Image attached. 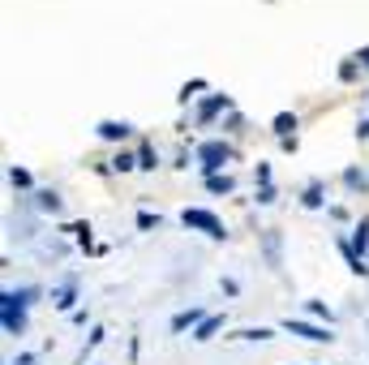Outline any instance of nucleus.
<instances>
[{
    "mask_svg": "<svg viewBox=\"0 0 369 365\" xmlns=\"http://www.w3.org/2000/svg\"><path fill=\"white\" fill-rule=\"evenodd\" d=\"M343 185H348V189H365V172L348 168V172H343Z\"/></svg>",
    "mask_w": 369,
    "mask_h": 365,
    "instance_id": "4be33fe9",
    "label": "nucleus"
},
{
    "mask_svg": "<svg viewBox=\"0 0 369 365\" xmlns=\"http://www.w3.org/2000/svg\"><path fill=\"white\" fill-rule=\"evenodd\" d=\"M159 224V215H151V211H138V228H155Z\"/></svg>",
    "mask_w": 369,
    "mask_h": 365,
    "instance_id": "bb28decb",
    "label": "nucleus"
},
{
    "mask_svg": "<svg viewBox=\"0 0 369 365\" xmlns=\"http://www.w3.org/2000/svg\"><path fill=\"white\" fill-rule=\"evenodd\" d=\"M270 133H275L279 142H284V138H297V116H292V112H279L275 120H270Z\"/></svg>",
    "mask_w": 369,
    "mask_h": 365,
    "instance_id": "6e6552de",
    "label": "nucleus"
},
{
    "mask_svg": "<svg viewBox=\"0 0 369 365\" xmlns=\"http://www.w3.org/2000/svg\"><path fill=\"white\" fill-rule=\"evenodd\" d=\"M352 250H356L361 258L369 254V215L361 219V224H356V232H352Z\"/></svg>",
    "mask_w": 369,
    "mask_h": 365,
    "instance_id": "4468645a",
    "label": "nucleus"
},
{
    "mask_svg": "<svg viewBox=\"0 0 369 365\" xmlns=\"http://www.w3.org/2000/svg\"><path fill=\"white\" fill-rule=\"evenodd\" d=\"M202 318H206V309H202V305L181 309L177 318H172V335H181V331H198V327H202Z\"/></svg>",
    "mask_w": 369,
    "mask_h": 365,
    "instance_id": "39448f33",
    "label": "nucleus"
},
{
    "mask_svg": "<svg viewBox=\"0 0 369 365\" xmlns=\"http://www.w3.org/2000/svg\"><path fill=\"white\" fill-rule=\"evenodd\" d=\"M108 168H112V172H133V168H138V155H133V151H120Z\"/></svg>",
    "mask_w": 369,
    "mask_h": 365,
    "instance_id": "f3484780",
    "label": "nucleus"
},
{
    "mask_svg": "<svg viewBox=\"0 0 369 365\" xmlns=\"http://www.w3.org/2000/svg\"><path fill=\"white\" fill-rule=\"evenodd\" d=\"M219 112H232V95H211V99H202V108H198V120L206 125V120H215Z\"/></svg>",
    "mask_w": 369,
    "mask_h": 365,
    "instance_id": "0eeeda50",
    "label": "nucleus"
},
{
    "mask_svg": "<svg viewBox=\"0 0 369 365\" xmlns=\"http://www.w3.org/2000/svg\"><path fill=\"white\" fill-rule=\"evenodd\" d=\"M356 60H361V65H369V47H361V52H356Z\"/></svg>",
    "mask_w": 369,
    "mask_h": 365,
    "instance_id": "7c9ffc66",
    "label": "nucleus"
},
{
    "mask_svg": "<svg viewBox=\"0 0 369 365\" xmlns=\"http://www.w3.org/2000/svg\"><path fill=\"white\" fill-rule=\"evenodd\" d=\"M309 314H313V318H327V323H331V309H327V301H309Z\"/></svg>",
    "mask_w": 369,
    "mask_h": 365,
    "instance_id": "a878e982",
    "label": "nucleus"
},
{
    "mask_svg": "<svg viewBox=\"0 0 369 365\" xmlns=\"http://www.w3.org/2000/svg\"><path fill=\"white\" fill-rule=\"evenodd\" d=\"M224 129H228V133H240V129H245V116H240V112H228V125H224Z\"/></svg>",
    "mask_w": 369,
    "mask_h": 365,
    "instance_id": "393cba45",
    "label": "nucleus"
},
{
    "mask_svg": "<svg viewBox=\"0 0 369 365\" xmlns=\"http://www.w3.org/2000/svg\"><path fill=\"white\" fill-rule=\"evenodd\" d=\"M9 185L13 189H31V172L26 168H9Z\"/></svg>",
    "mask_w": 369,
    "mask_h": 365,
    "instance_id": "aec40b11",
    "label": "nucleus"
},
{
    "mask_svg": "<svg viewBox=\"0 0 369 365\" xmlns=\"http://www.w3.org/2000/svg\"><path fill=\"white\" fill-rule=\"evenodd\" d=\"M9 365H35V352H17V361H9Z\"/></svg>",
    "mask_w": 369,
    "mask_h": 365,
    "instance_id": "c85d7f7f",
    "label": "nucleus"
},
{
    "mask_svg": "<svg viewBox=\"0 0 369 365\" xmlns=\"http://www.w3.org/2000/svg\"><path fill=\"white\" fill-rule=\"evenodd\" d=\"M279 327H284L288 335H301V339H309V344H331V339H335L327 327H318V323H305V318H284Z\"/></svg>",
    "mask_w": 369,
    "mask_h": 365,
    "instance_id": "20e7f679",
    "label": "nucleus"
},
{
    "mask_svg": "<svg viewBox=\"0 0 369 365\" xmlns=\"http://www.w3.org/2000/svg\"><path fill=\"white\" fill-rule=\"evenodd\" d=\"M52 301H56V309H73V301H78V288H73V279H65V288H56L52 292Z\"/></svg>",
    "mask_w": 369,
    "mask_h": 365,
    "instance_id": "9b49d317",
    "label": "nucleus"
},
{
    "mask_svg": "<svg viewBox=\"0 0 369 365\" xmlns=\"http://www.w3.org/2000/svg\"><path fill=\"white\" fill-rule=\"evenodd\" d=\"M39 288H5V297H0V327H5V335H22L26 331V309L35 305Z\"/></svg>",
    "mask_w": 369,
    "mask_h": 365,
    "instance_id": "f257e3e1",
    "label": "nucleus"
},
{
    "mask_svg": "<svg viewBox=\"0 0 369 365\" xmlns=\"http://www.w3.org/2000/svg\"><path fill=\"white\" fill-rule=\"evenodd\" d=\"M356 138H361V142H369V120H361V125H356Z\"/></svg>",
    "mask_w": 369,
    "mask_h": 365,
    "instance_id": "c756f323",
    "label": "nucleus"
},
{
    "mask_svg": "<svg viewBox=\"0 0 369 365\" xmlns=\"http://www.w3.org/2000/svg\"><path fill=\"white\" fill-rule=\"evenodd\" d=\"M270 185V163H258V189Z\"/></svg>",
    "mask_w": 369,
    "mask_h": 365,
    "instance_id": "cd10ccee",
    "label": "nucleus"
},
{
    "mask_svg": "<svg viewBox=\"0 0 369 365\" xmlns=\"http://www.w3.org/2000/svg\"><path fill=\"white\" fill-rule=\"evenodd\" d=\"M219 327H224V314H206L202 327L193 331V339H198V344H206V339H215V331H219Z\"/></svg>",
    "mask_w": 369,
    "mask_h": 365,
    "instance_id": "1a4fd4ad",
    "label": "nucleus"
},
{
    "mask_svg": "<svg viewBox=\"0 0 369 365\" xmlns=\"http://www.w3.org/2000/svg\"><path fill=\"white\" fill-rule=\"evenodd\" d=\"M322 202H327V189H322V181H309V185H305V198H301V206L318 211Z\"/></svg>",
    "mask_w": 369,
    "mask_h": 365,
    "instance_id": "9d476101",
    "label": "nucleus"
},
{
    "mask_svg": "<svg viewBox=\"0 0 369 365\" xmlns=\"http://www.w3.org/2000/svg\"><path fill=\"white\" fill-rule=\"evenodd\" d=\"M35 202H39V211H47V215H60V193H56V189H39Z\"/></svg>",
    "mask_w": 369,
    "mask_h": 365,
    "instance_id": "f8f14e48",
    "label": "nucleus"
},
{
    "mask_svg": "<svg viewBox=\"0 0 369 365\" xmlns=\"http://www.w3.org/2000/svg\"><path fill=\"white\" fill-rule=\"evenodd\" d=\"M104 344V327H90V335H86V344H82V352H78V365H86V357Z\"/></svg>",
    "mask_w": 369,
    "mask_h": 365,
    "instance_id": "2eb2a0df",
    "label": "nucleus"
},
{
    "mask_svg": "<svg viewBox=\"0 0 369 365\" xmlns=\"http://www.w3.org/2000/svg\"><path fill=\"white\" fill-rule=\"evenodd\" d=\"M206 189H211V193H232L236 181H232V177H206Z\"/></svg>",
    "mask_w": 369,
    "mask_h": 365,
    "instance_id": "a211bd4d",
    "label": "nucleus"
},
{
    "mask_svg": "<svg viewBox=\"0 0 369 365\" xmlns=\"http://www.w3.org/2000/svg\"><path fill=\"white\" fill-rule=\"evenodd\" d=\"M232 155H236V151H232L228 142H202V146H198V163H202L206 177H219V168H224Z\"/></svg>",
    "mask_w": 369,
    "mask_h": 365,
    "instance_id": "7ed1b4c3",
    "label": "nucleus"
},
{
    "mask_svg": "<svg viewBox=\"0 0 369 365\" xmlns=\"http://www.w3.org/2000/svg\"><path fill=\"white\" fill-rule=\"evenodd\" d=\"M254 198H258V206H270V202L279 198V193H275V185H262V189L254 193Z\"/></svg>",
    "mask_w": 369,
    "mask_h": 365,
    "instance_id": "5701e85b",
    "label": "nucleus"
},
{
    "mask_svg": "<svg viewBox=\"0 0 369 365\" xmlns=\"http://www.w3.org/2000/svg\"><path fill=\"white\" fill-rule=\"evenodd\" d=\"M95 133H99L104 142H125V138L133 133V125H129V120H99V125H95Z\"/></svg>",
    "mask_w": 369,
    "mask_h": 365,
    "instance_id": "423d86ee",
    "label": "nucleus"
},
{
    "mask_svg": "<svg viewBox=\"0 0 369 365\" xmlns=\"http://www.w3.org/2000/svg\"><path fill=\"white\" fill-rule=\"evenodd\" d=\"M232 339H258V344H262V339H270V331L266 327H240Z\"/></svg>",
    "mask_w": 369,
    "mask_h": 365,
    "instance_id": "6ab92c4d",
    "label": "nucleus"
},
{
    "mask_svg": "<svg viewBox=\"0 0 369 365\" xmlns=\"http://www.w3.org/2000/svg\"><path fill=\"white\" fill-rule=\"evenodd\" d=\"M198 90H206V78H193V82H185V86H181V104H189Z\"/></svg>",
    "mask_w": 369,
    "mask_h": 365,
    "instance_id": "412c9836",
    "label": "nucleus"
},
{
    "mask_svg": "<svg viewBox=\"0 0 369 365\" xmlns=\"http://www.w3.org/2000/svg\"><path fill=\"white\" fill-rule=\"evenodd\" d=\"M356 65H361L356 56H352V60H343V65H339V78H343V82H352V78H356Z\"/></svg>",
    "mask_w": 369,
    "mask_h": 365,
    "instance_id": "b1692460",
    "label": "nucleus"
},
{
    "mask_svg": "<svg viewBox=\"0 0 369 365\" xmlns=\"http://www.w3.org/2000/svg\"><path fill=\"white\" fill-rule=\"evenodd\" d=\"M181 224H185V228L206 232L211 241H224V236H228V232H224V224H219L211 211H202V206H185V211H181Z\"/></svg>",
    "mask_w": 369,
    "mask_h": 365,
    "instance_id": "f03ea898",
    "label": "nucleus"
},
{
    "mask_svg": "<svg viewBox=\"0 0 369 365\" xmlns=\"http://www.w3.org/2000/svg\"><path fill=\"white\" fill-rule=\"evenodd\" d=\"M138 168H142V172H155V168H159V155H155V146H151V142H142V146H138Z\"/></svg>",
    "mask_w": 369,
    "mask_h": 365,
    "instance_id": "ddd939ff",
    "label": "nucleus"
},
{
    "mask_svg": "<svg viewBox=\"0 0 369 365\" xmlns=\"http://www.w3.org/2000/svg\"><path fill=\"white\" fill-rule=\"evenodd\" d=\"M262 250H266V262H270V266L284 262V258H279V236H275V232H262Z\"/></svg>",
    "mask_w": 369,
    "mask_h": 365,
    "instance_id": "dca6fc26",
    "label": "nucleus"
}]
</instances>
